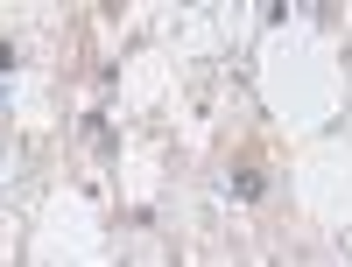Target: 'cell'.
<instances>
[{"label": "cell", "mask_w": 352, "mask_h": 267, "mask_svg": "<svg viewBox=\"0 0 352 267\" xmlns=\"http://www.w3.org/2000/svg\"><path fill=\"white\" fill-rule=\"evenodd\" d=\"M8 64H14V49H8V43H0V71H8Z\"/></svg>", "instance_id": "6da1fadb"}]
</instances>
